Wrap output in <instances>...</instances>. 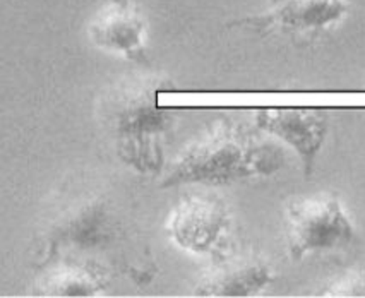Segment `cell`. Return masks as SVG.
Wrapping results in <instances>:
<instances>
[{
    "mask_svg": "<svg viewBox=\"0 0 365 298\" xmlns=\"http://www.w3.org/2000/svg\"><path fill=\"white\" fill-rule=\"evenodd\" d=\"M273 281V266L262 255L228 247L215 255L211 266L199 276L192 293L197 297H250Z\"/></svg>",
    "mask_w": 365,
    "mask_h": 298,
    "instance_id": "ba28073f",
    "label": "cell"
},
{
    "mask_svg": "<svg viewBox=\"0 0 365 298\" xmlns=\"http://www.w3.org/2000/svg\"><path fill=\"white\" fill-rule=\"evenodd\" d=\"M283 161L277 144L262 140L239 122L222 118L182 149L165 170L161 187L230 185L273 175Z\"/></svg>",
    "mask_w": 365,
    "mask_h": 298,
    "instance_id": "6da1fadb",
    "label": "cell"
},
{
    "mask_svg": "<svg viewBox=\"0 0 365 298\" xmlns=\"http://www.w3.org/2000/svg\"><path fill=\"white\" fill-rule=\"evenodd\" d=\"M254 122L262 134L294 149L304 173L311 175L317 155L328 138V115L314 108H262L254 113Z\"/></svg>",
    "mask_w": 365,
    "mask_h": 298,
    "instance_id": "52a82bcc",
    "label": "cell"
},
{
    "mask_svg": "<svg viewBox=\"0 0 365 298\" xmlns=\"http://www.w3.org/2000/svg\"><path fill=\"white\" fill-rule=\"evenodd\" d=\"M86 31L96 48L130 62H148V21L134 0H107L88 21Z\"/></svg>",
    "mask_w": 365,
    "mask_h": 298,
    "instance_id": "8992f818",
    "label": "cell"
},
{
    "mask_svg": "<svg viewBox=\"0 0 365 298\" xmlns=\"http://www.w3.org/2000/svg\"><path fill=\"white\" fill-rule=\"evenodd\" d=\"M233 228L230 206L216 194H190L170 211L165 232L190 255L215 257L228 249Z\"/></svg>",
    "mask_w": 365,
    "mask_h": 298,
    "instance_id": "277c9868",
    "label": "cell"
},
{
    "mask_svg": "<svg viewBox=\"0 0 365 298\" xmlns=\"http://www.w3.org/2000/svg\"><path fill=\"white\" fill-rule=\"evenodd\" d=\"M287 250L294 261L345 249L354 242L355 225L336 194L319 192L292 199L285 207Z\"/></svg>",
    "mask_w": 365,
    "mask_h": 298,
    "instance_id": "3957f363",
    "label": "cell"
},
{
    "mask_svg": "<svg viewBox=\"0 0 365 298\" xmlns=\"http://www.w3.org/2000/svg\"><path fill=\"white\" fill-rule=\"evenodd\" d=\"M326 297H365V272L350 271L333 283L322 293Z\"/></svg>",
    "mask_w": 365,
    "mask_h": 298,
    "instance_id": "8fae6325",
    "label": "cell"
},
{
    "mask_svg": "<svg viewBox=\"0 0 365 298\" xmlns=\"http://www.w3.org/2000/svg\"><path fill=\"white\" fill-rule=\"evenodd\" d=\"M348 12V0H271L261 14L235 21L232 26L252 29L261 35L317 36L338 26Z\"/></svg>",
    "mask_w": 365,
    "mask_h": 298,
    "instance_id": "5b68a950",
    "label": "cell"
},
{
    "mask_svg": "<svg viewBox=\"0 0 365 298\" xmlns=\"http://www.w3.org/2000/svg\"><path fill=\"white\" fill-rule=\"evenodd\" d=\"M52 233L57 244L74 245L81 250L101 247L113 235L112 215L107 210V204L91 195L63 210L55 220Z\"/></svg>",
    "mask_w": 365,
    "mask_h": 298,
    "instance_id": "9c48e42d",
    "label": "cell"
},
{
    "mask_svg": "<svg viewBox=\"0 0 365 298\" xmlns=\"http://www.w3.org/2000/svg\"><path fill=\"white\" fill-rule=\"evenodd\" d=\"M163 83L151 76H127L105 89L96 117L122 163L141 175L163 172L170 113L158 105Z\"/></svg>",
    "mask_w": 365,
    "mask_h": 298,
    "instance_id": "7a4b0ae2",
    "label": "cell"
},
{
    "mask_svg": "<svg viewBox=\"0 0 365 298\" xmlns=\"http://www.w3.org/2000/svg\"><path fill=\"white\" fill-rule=\"evenodd\" d=\"M107 288L105 276L93 267L76 262H62L36 284V293L45 297H96Z\"/></svg>",
    "mask_w": 365,
    "mask_h": 298,
    "instance_id": "30bf717a",
    "label": "cell"
}]
</instances>
